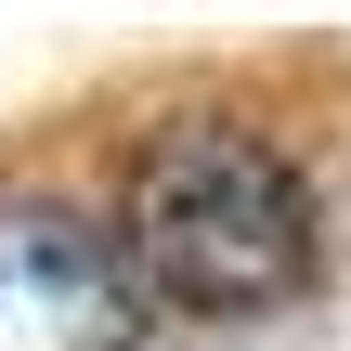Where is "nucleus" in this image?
<instances>
[{"mask_svg":"<svg viewBox=\"0 0 351 351\" xmlns=\"http://www.w3.org/2000/svg\"><path fill=\"white\" fill-rule=\"evenodd\" d=\"M117 261L169 313H274V300L313 287L326 221H313V182H300V156L274 130H247V117H169L130 156Z\"/></svg>","mask_w":351,"mask_h":351,"instance_id":"nucleus-1","label":"nucleus"},{"mask_svg":"<svg viewBox=\"0 0 351 351\" xmlns=\"http://www.w3.org/2000/svg\"><path fill=\"white\" fill-rule=\"evenodd\" d=\"M0 351H143V287L117 234L39 182L0 195Z\"/></svg>","mask_w":351,"mask_h":351,"instance_id":"nucleus-2","label":"nucleus"}]
</instances>
